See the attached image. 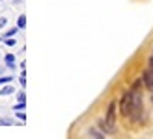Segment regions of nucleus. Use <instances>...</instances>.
<instances>
[{"mask_svg": "<svg viewBox=\"0 0 153 139\" xmlns=\"http://www.w3.org/2000/svg\"><path fill=\"white\" fill-rule=\"evenodd\" d=\"M131 95H133V102H131V113H129V119L131 121H138L140 117H142V93H138L136 91V86H134V89L131 91Z\"/></svg>", "mask_w": 153, "mask_h": 139, "instance_id": "1", "label": "nucleus"}, {"mask_svg": "<svg viewBox=\"0 0 153 139\" xmlns=\"http://www.w3.org/2000/svg\"><path fill=\"white\" fill-rule=\"evenodd\" d=\"M131 102H133L131 91H125L123 97H121V100H120V111H121L123 117H129V113H131Z\"/></svg>", "mask_w": 153, "mask_h": 139, "instance_id": "2", "label": "nucleus"}, {"mask_svg": "<svg viewBox=\"0 0 153 139\" xmlns=\"http://www.w3.org/2000/svg\"><path fill=\"white\" fill-rule=\"evenodd\" d=\"M105 122L108 124L110 132H112V130H114V124H116V102H110L108 111H106V119H105Z\"/></svg>", "mask_w": 153, "mask_h": 139, "instance_id": "3", "label": "nucleus"}, {"mask_svg": "<svg viewBox=\"0 0 153 139\" xmlns=\"http://www.w3.org/2000/svg\"><path fill=\"white\" fill-rule=\"evenodd\" d=\"M142 78H144V83H146V87H148L149 91H153V67H149V69H146V71H144Z\"/></svg>", "mask_w": 153, "mask_h": 139, "instance_id": "4", "label": "nucleus"}, {"mask_svg": "<svg viewBox=\"0 0 153 139\" xmlns=\"http://www.w3.org/2000/svg\"><path fill=\"white\" fill-rule=\"evenodd\" d=\"M13 93V87L10 86V83H6V86L0 89V97H7V95H11Z\"/></svg>", "mask_w": 153, "mask_h": 139, "instance_id": "5", "label": "nucleus"}, {"mask_svg": "<svg viewBox=\"0 0 153 139\" xmlns=\"http://www.w3.org/2000/svg\"><path fill=\"white\" fill-rule=\"evenodd\" d=\"M6 65L10 69L15 67V56H13V54H6Z\"/></svg>", "mask_w": 153, "mask_h": 139, "instance_id": "6", "label": "nucleus"}, {"mask_svg": "<svg viewBox=\"0 0 153 139\" xmlns=\"http://www.w3.org/2000/svg\"><path fill=\"white\" fill-rule=\"evenodd\" d=\"M25 26H26V17H25V15H21V17L17 19V28H21V30H22Z\"/></svg>", "mask_w": 153, "mask_h": 139, "instance_id": "7", "label": "nucleus"}, {"mask_svg": "<svg viewBox=\"0 0 153 139\" xmlns=\"http://www.w3.org/2000/svg\"><path fill=\"white\" fill-rule=\"evenodd\" d=\"M88 134H90V135H95V137H103V134H101V132H97L95 128H90V130H88Z\"/></svg>", "mask_w": 153, "mask_h": 139, "instance_id": "8", "label": "nucleus"}, {"mask_svg": "<svg viewBox=\"0 0 153 139\" xmlns=\"http://www.w3.org/2000/svg\"><path fill=\"white\" fill-rule=\"evenodd\" d=\"M13 78L11 76H0V86H2V83H10Z\"/></svg>", "mask_w": 153, "mask_h": 139, "instance_id": "9", "label": "nucleus"}, {"mask_svg": "<svg viewBox=\"0 0 153 139\" xmlns=\"http://www.w3.org/2000/svg\"><path fill=\"white\" fill-rule=\"evenodd\" d=\"M15 34H17V28H11V30H7V32L4 34V37H13Z\"/></svg>", "mask_w": 153, "mask_h": 139, "instance_id": "10", "label": "nucleus"}, {"mask_svg": "<svg viewBox=\"0 0 153 139\" xmlns=\"http://www.w3.org/2000/svg\"><path fill=\"white\" fill-rule=\"evenodd\" d=\"M4 41H6L7 46H13V45H15V39H13V37H4Z\"/></svg>", "mask_w": 153, "mask_h": 139, "instance_id": "11", "label": "nucleus"}, {"mask_svg": "<svg viewBox=\"0 0 153 139\" xmlns=\"http://www.w3.org/2000/svg\"><path fill=\"white\" fill-rule=\"evenodd\" d=\"M17 100L19 102H26V95L25 93H17Z\"/></svg>", "mask_w": 153, "mask_h": 139, "instance_id": "12", "label": "nucleus"}, {"mask_svg": "<svg viewBox=\"0 0 153 139\" xmlns=\"http://www.w3.org/2000/svg\"><path fill=\"white\" fill-rule=\"evenodd\" d=\"M25 108H26V104H25V102H19L17 106H15V111H19V110H25Z\"/></svg>", "mask_w": 153, "mask_h": 139, "instance_id": "13", "label": "nucleus"}, {"mask_svg": "<svg viewBox=\"0 0 153 139\" xmlns=\"http://www.w3.org/2000/svg\"><path fill=\"white\" fill-rule=\"evenodd\" d=\"M17 117H19L21 121H26V115L22 113V110H19V111H17Z\"/></svg>", "mask_w": 153, "mask_h": 139, "instance_id": "14", "label": "nucleus"}, {"mask_svg": "<svg viewBox=\"0 0 153 139\" xmlns=\"http://www.w3.org/2000/svg\"><path fill=\"white\" fill-rule=\"evenodd\" d=\"M6 24H7V19L6 17H0V28H4Z\"/></svg>", "mask_w": 153, "mask_h": 139, "instance_id": "15", "label": "nucleus"}, {"mask_svg": "<svg viewBox=\"0 0 153 139\" xmlns=\"http://www.w3.org/2000/svg\"><path fill=\"white\" fill-rule=\"evenodd\" d=\"M19 80H21V86H26V80H25V72H22V76H21Z\"/></svg>", "mask_w": 153, "mask_h": 139, "instance_id": "16", "label": "nucleus"}, {"mask_svg": "<svg viewBox=\"0 0 153 139\" xmlns=\"http://www.w3.org/2000/svg\"><path fill=\"white\" fill-rule=\"evenodd\" d=\"M149 67H153V54H151V58H149Z\"/></svg>", "mask_w": 153, "mask_h": 139, "instance_id": "17", "label": "nucleus"}, {"mask_svg": "<svg viewBox=\"0 0 153 139\" xmlns=\"http://www.w3.org/2000/svg\"><path fill=\"white\" fill-rule=\"evenodd\" d=\"M151 102H153V95H151Z\"/></svg>", "mask_w": 153, "mask_h": 139, "instance_id": "18", "label": "nucleus"}]
</instances>
